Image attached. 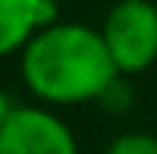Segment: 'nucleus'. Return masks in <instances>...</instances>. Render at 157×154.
<instances>
[{"label": "nucleus", "mask_w": 157, "mask_h": 154, "mask_svg": "<svg viewBox=\"0 0 157 154\" xmlns=\"http://www.w3.org/2000/svg\"><path fill=\"white\" fill-rule=\"evenodd\" d=\"M100 33L118 73H142L157 60V6L151 0H118Z\"/></svg>", "instance_id": "f03ea898"}, {"label": "nucleus", "mask_w": 157, "mask_h": 154, "mask_svg": "<svg viewBox=\"0 0 157 154\" xmlns=\"http://www.w3.org/2000/svg\"><path fill=\"white\" fill-rule=\"evenodd\" d=\"M121 76L103 33L78 21H52L21 48V79L45 103L73 106L103 97Z\"/></svg>", "instance_id": "f257e3e1"}, {"label": "nucleus", "mask_w": 157, "mask_h": 154, "mask_svg": "<svg viewBox=\"0 0 157 154\" xmlns=\"http://www.w3.org/2000/svg\"><path fill=\"white\" fill-rule=\"evenodd\" d=\"M106 154H157V136H151V133H121L109 142Z\"/></svg>", "instance_id": "39448f33"}, {"label": "nucleus", "mask_w": 157, "mask_h": 154, "mask_svg": "<svg viewBox=\"0 0 157 154\" xmlns=\"http://www.w3.org/2000/svg\"><path fill=\"white\" fill-rule=\"evenodd\" d=\"M52 21V0H0V58L21 52L39 27Z\"/></svg>", "instance_id": "20e7f679"}, {"label": "nucleus", "mask_w": 157, "mask_h": 154, "mask_svg": "<svg viewBox=\"0 0 157 154\" xmlns=\"http://www.w3.org/2000/svg\"><path fill=\"white\" fill-rule=\"evenodd\" d=\"M0 154H78V145L55 112L15 106L0 127Z\"/></svg>", "instance_id": "7ed1b4c3"}, {"label": "nucleus", "mask_w": 157, "mask_h": 154, "mask_svg": "<svg viewBox=\"0 0 157 154\" xmlns=\"http://www.w3.org/2000/svg\"><path fill=\"white\" fill-rule=\"evenodd\" d=\"M15 106H12V100H9V94L0 88V127L6 124V118H9V112H12Z\"/></svg>", "instance_id": "423d86ee"}]
</instances>
